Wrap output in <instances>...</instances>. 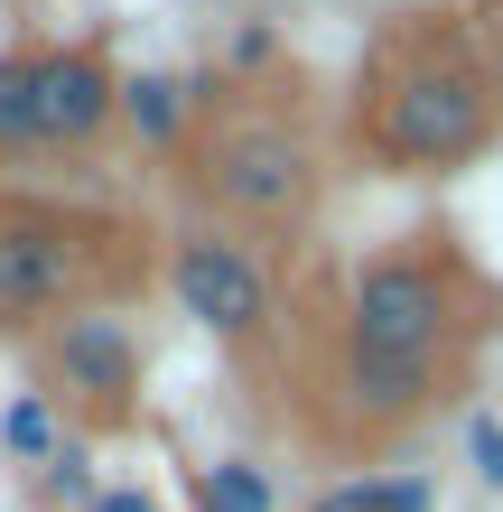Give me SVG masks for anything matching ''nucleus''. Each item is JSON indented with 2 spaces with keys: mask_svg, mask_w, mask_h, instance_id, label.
<instances>
[{
  "mask_svg": "<svg viewBox=\"0 0 503 512\" xmlns=\"http://www.w3.org/2000/svg\"><path fill=\"white\" fill-rule=\"evenodd\" d=\"M122 122V75L94 47H19L0 56V159L84 149Z\"/></svg>",
  "mask_w": 503,
  "mask_h": 512,
  "instance_id": "nucleus-4",
  "label": "nucleus"
},
{
  "mask_svg": "<svg viewBox=\"0 0 503 512\" xmlns=\"http://www.w3.org/2000/svg\"><path fill=\"white\" fill-rule=\"evenodd\" d=\"M122 122L140 131V149H177L187 140V84L177 75H131L122 84Z\"/></svg>",
  "mask_w": 503,
  "mask_h": 512,
  "instance_id": "nucleus-9",
  "label": "nucleus"
},
{
  "mask_svg": "<svg viewBox=\"0 0 503 512\" xmlns=\"http://www.w3.org/2000/svg\"><path fill=\"white\" fill-rule=\"evenodd\" d=\"M168 289H177V308H187L205 336H224V345H252L261 326H271V308H280L271 261H261L243 233H224V224H196V233L168 243Z\"/></svg>",
  "mask_w": 503,
  "mask_h": 512,
  "instance_id": "nucleus-6",
  "label": "nucleus"
},
{
  "mask_svg": "<svg viewBox=\"0 0 503 512\" xmlns=\"http://www.w3.org/2000/svg\"><path fill=\"white\" fill-rule=\"evenodd\" d=\"M494 84H503V56H494Z\"/></svg>",
  "mask_w": 503,
  "mask_h": 512,
  "instance_id": "nucleus-16",
  "label": "nucleus"
},
{
  "mask_svg": "<svg viewBox=\"0 0 503 512\" xmlns=\"http://www.w3.org/2000/svg\"><path fill=\"white\" fill-rule=\"evenodd\" d=\"M47 382L56 401L75 419H94V429H122L131 419V391H140V336L131 317H112L103 298H84L47 326Z\"/></svg>",
  "mask_w": 503,
  "mask_h": 512,
  "instance_id": "nucleus-7",
  "label": "nucleus"
},
{
  "mask_svg": "<svg viewBox=\"0 0 503 512\" xmlns=\"http://www.w3.org/2000/svg\"><path fill=\"white\" fill-rule=\"evenodd\" d=\"M485 28H494V47H503V0H485Z\"/></svg>",
  "mask_w": 503,
  "mask_h": 512,
  "instance_id": "nucleus-15",
  "label": "nucleus"
},
{
  "mask_svg": "<svg viewBox=\"0 0 503 512\" xmlns=\"http://www.w3.org/2000/svg\"><path fill=\"white\" fill-rule=\"evenodd\" d=\"M0 447H10L19 466H47L56 447H66V419H56V401H47V391H19V401L0 410Z\"/></svg>",
  "mask_w": 503,
  "mask_h": 512,
  "instance_id": "nucleus-11",
  "label": "nucleus"
},
{
  "mask_svg": "<svg viewBox=\"0 0 503 512\" xmlns=\"http://www.w3.org/2000/svg\"><path fill=\"white\" fill-rule=\"evenodd\" d=\"M187 177H196V196L215 205L224 224H243V233H289L317 205L308 131L289 122V112H252V103H233V112H215V122L196 131Z\"/></svg>",
  "mask_w": 503,
  "mask_h": 512,
  "instance_id": "nucleus-3",
  "label": "nucleus"
},
{
  "mask_svg": "<svg viewBox=\"0 0 503 512\" xmlns=\"http://www.w3.org/2000/svg\"><path fill=\"white\" fill-rule=\"evenodd\" d=\"M466 457H476V475L503 494V419H466Z\"/></svg>",
  "mask_w": 503,
  "mask_h": 512,
  "instance_id": "nucleus-13",
  "label": "nucleus"
},
{
  "mask_svg": "<svg viewBox=\"0 0 503 512\" xmlns=\"http://www.w3.org/2000/svg\"><path fill=\"white\" fill-rule=\"evenodd\" d=\"M38 475H47V494H56V503H94V457H84V447H75V438H66V447H56V457H47Z\"/></svg>",
  "mask_w": 503,
  "mask_h": 512,
  "instance_id": "nucleus-12",
  "label": "nucleus"
},
{
  "mask_svg": "<svg viewBox=\"0 0 503 512\" xmlns=\"http://www.w3.org/2000/svg\"><path fill=\"white\" fill-rule=\"evenodd\" d=\"M466 345V270L438 243L373 252L345 289L336 326V419L354 438H392L410 429L457 373Z\"/></svg>",
  "mask_w": 503,
  "mask_h": 512,
  "instance_id": "nucleus-1",
  "label": "nucleus"
},
{
  "mask_svg": "<svg viewBox=\"0 0 503 512\" xmlns=\"http://www.w3.org/2000/svg\"><path fill=\"white\" fill-rule=\"evenodd\" d=\"M196 512H280V485H271V466H252V457H215L196 475Z\"/></svg>",
  "mask_w": 503,
  "mask_h": 512,
  "instance_id": "nucleus-10",
  "label": "nucleus"
},
{
  "mask_svg": "<svg viewBox=\"0 0 503 512\" xmlns=\"http://www.w3.org/2000/svg\"><path fill=\"white\" fill-rule=\"evenodd\" d=\"M94 289V224L56 215V205H0V326H47L84 308Z\"/></svg>",
  "mask_w": 503,
  "mask_h": 512,
  "instance_id": "nucleus-5",
  "label": "nucleus"
},
{
  "mask_svg": "<svg viewBox=\"0 0 503 512\" xmlns=\"http://www.w3.org/2000/svg\"><path fill=\"white\" fill-rule=\"evenodd\" d=\"M354 131H364V149H373L382 168L438 177V168H466V159H485V149H494V131H503V84H494V66L466 38L420 28V38H392V47L373 56Z\"/></svg>",
  "mask_w": 503,
  "mask_h": 512,
  "instance_id": "nucleus-2",
  "label": "nucleus"
},
{
  "mask_svg": "<svg viewBox=\"0 0 503 512\" xmlns=\"http://www.w3.org/2000/svg\"><path fill=\"white\" fill-rule=\"evenodd\" d=\"M94 512H159L150 494H94Z\"/></svg>",
  "mask_w": 503,
  "mask_h": 512,
  "instance_id": "nucleus-14",
  "label": "nucleus"
},
{
  "mask_svg": "<svg viewBox=\"0 0 503 512\" xmlns=\"http://www.w3.org/2000/svg\"><path fill=\"white\" fill-rule=\"evenodd\" d=\"M308 512H438V485L420 466H382V475H345V485H327Z\"/></svg>",
  "mask_w": 503,
  "mask_h": 512,
  "instance_id": "nucleus-8",
  "label": "nucleus"
}]
</instances>
